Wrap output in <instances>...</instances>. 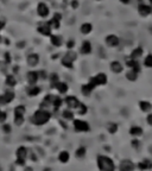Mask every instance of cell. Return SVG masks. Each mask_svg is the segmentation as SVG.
Masks as SVG:
<instances>
[{"mask_svg": "<svg viewBox=\"0 0 152 171\" xmlns=\"http://www.w3.org/2000/svg\"><path fill=\"white\" fill-rule=\"evenodd\" d=\"M92 43L89 42V40H85L83 43H82V45H81V53H83V55H89V53H92Z\"/></svg>", "mask_w": 152, "mask_h": 171, "instance_id": "cell-16", "label": "cell"}, {"mask_svg": "<svg viewBox=\"0 0 152 171\" xmlns=\"http://www.w3.org/2000/svg\"><path fill=\"white\" fill-rule=\"evenodd\" d=\"M39 80V74L36 70H31V72H27V82L30 85H36Z\"/></svg>", "mask_w": 152, "mask_h": 171, "instance_id": "cell-12", "label": "cell"}, {"mask_svg": "<svg viewBox=\"0 0 152 171\" xmlns=\"http://www.w3.org/2000/svg\"><path fill=\"white\" fill-rule=\"evenodd\" d=\"M14 100V93L7 90L2 95H0V105H7Z\"/></svg>", "mask_w": 152, "mask_h": 171, "instance_id": "cell-7", "label": "cell"}, {"mask_svg": "<svg viewBox=\"0 0 152 171\" xmlns=\"http://www.w3.org/2000/svg\"><path fill=\"white\" fill-rule=\"evenodd\" d=\"M146 120H147V124L152 126V113H150V114L147 115V118H146Z\"/></svg>", "mask_w": 152, "mask_h": 171, "instance_id": "cell-50", "label": "cell"}, {"mask_svg": "<svg viewBox=\"0 0 152 171\" xmlns=\"http://www.w3.org/2000/svg\"><path fill=\"white\" fill-rule=\"evenodd\" d=\"M74 128H75L77 132H88L89 130H90L89 124H88L87 121L80 120V119L74 120Z\"/></svg>", "mask_w": 152, "mask_h": 171, "instance_id": "cell-5", "label": "cell"}, {"mask_svg": "<svg viewBox=\"0 0 152 171\" xmlns=\"http://www.w3.org/2000/svg\"><path fill=\"white\" fill-rule=\"evenodd\" d=\"M27 64L30 67H36L39 63V56L37 53H30L26 58Z\"/></svg>", "mask_w": 152, "mask_h": 171, "instance_id": "cell-14", "label": "cell"}, {"mask_svg": "<svg viewBox=\"0 0 152 171\" xmlns=\"http://www.w3.org/2000/svg\"><path fill=\"white\" fill-rule=\"evenodd\" d=\"M53 20H57V21H61V20H62V14H61L60 12H56V13L53 14Z\"/></svg>", "mask_w": 152, "mask_h": 171, "instance_id": "cell-45", "label": "cell"}, {"mask_svg": "<svg viewBox=\"0 0 152 171\" xmlns=\"http://www.w3.org/2000/svg\"><path fill=\"white\" fill-rule=\"evenodd\" d=\"M50 118H51V113L49 112V111H46V109H44V108H39V109H37L36 112L33 113L31 121L35 125L42 126L45 125L46 122L50 120Z\"/></svg>", "mask_w": 152, "mask_h": 171, "instance_id": "cell-1", "label": "cell"}, {"mask_svg": "<svg viewBox=\"0 0 152 171\" xmlns=\"http://www.w3.org/2000/svg\"><path fill=\"white\" fill-rule=\"evenodd\" d=\"M139 107H140V109H141L143 112L145 113H149L152 109V105L149 101H140V102H139Z\"/></svg>", "mask_w": 152, "mask_h": 171, "instance_id": "cell-24", "label": "cell"}, {"mask_svg": "<svg viewBox=\"0 0 152 171\" xmlns=\"http://www.w3.org/2000/svg\"><path fill=\"white\" fill-rule=\"evenodd\" d=\"M49 13H50V8L45 2H39L37 5V14L40 18H46L49 16Z\"/></svg>", "mask_w": 152, "mask_h": 171, "instance_id": "cell-6", "label": "cell"}, {"mask_svg": "<svg viewBox=\"0 0 152 171\" xmlns=\"http://www.w3.org/2000/svg\"><path fill=\"white\" fill-rule=\"evenodd\" d=\"M55 88L58 90L60 94H66V93L68 92V89H69L68 85H67L66 82H62V81H58L57 85L55 86Z\"/></svg>", "mask_w": 152, "mask_h": 171, "instance_id": "cell-21", "label": "cell"}, {"mask_svg": "<svg viewBox=\"0 0 152 171\" xmlns=\"http://www.w3.org/2000/svg\"><path fill=\"white\" fill-rule=\"evenodd\" d=\"M105 42H106V44L108 46H111V48H115V46L119 45L120 43V39L118 36H115V35H108L106 37V39H105Z\"/></svg>", "mask_w": 152, "mask_h": 171, "instance_id": "cell-10", "label": "cell"}, {"mask_svg": "<svg viewBox=\"0 0 152 171\" xmlns=\"http://www.w3.org/2000/svg\"><path fill=\"white\" fill-rule=\"evenodd\" d=\"M16 164L20 165V166L25 165V159H18V158H17V162H16Z\"/></svg>", "mask_w": 152, "mask_h": 171, "instance_id": "cell-47", "label": "cell"}, {"mask_svg": "<svg viewBox=\"0 0 152 171\" xmlns=\"http://www.w3.org/2000/svg\"><path fill=\"white\" fill-rule=\"evenodd\" d=\"M107 130H108V132H109V133L114 134L115 132L118 131V125H117L115 122H109V124H108V126H107Z\"/></svg>", "mask_w": 152, "mask_h": 171, "instance_id": "cell-37", "label": "cell"}, {"mask_svg": "<svg viewBox=\"0 0 152 171\" xmlns=\"http://www.w3.org/2000/svg\"><path fill=\"white\" fill-rule=\"evenodd\" d=\"M126 79L128 80V81H136V80L138 79V72H134L133 69H130L128 72H126Z\"/></svg>", "mask_w": 152, "mask_h": 171, "instance_id": "cell-30", "label": "cell"}, {"mask_svg": "<svg viewBox=\"0 0 152 171\" xmlns=\"http://www.w3.org/2000/svg\"><path fill=\"white\" fill-rule=\"evenodd\" d=\"M16 155H17V158H18V159H25V160H26L27 155H29V153H27V149L25 146H20V147L17 149Z\"/></svg>", "mask_w": 152, "mask_h": 171, "instance_id": "cell-20", "label": "cell"}, {"mask_svg": "<svg viewBox=\"0 0 152 171\" xmlns=\"http://www.w3.org/2000/svg\"><path fill=\"white\" fill-rule=\"evenodd\" d=\"M149 2H150V5L152 6V0H149Z\"/></svg>", "mask_w": 152, "mask_h": 171, "instance_id": "cell-54", "label": "cell"}, {"mask_svg": "<svg viewBox=\"0 0 152 171\" xmlns=\"http://www.w3.org/2000/svg\"><path fill=\"white\" fill-rule=\"evenodd\" d=\"M121 4H124V5H128V4H131V1L132 0H119Z\"/></svg>", "mask_w": 152, "mask_h": 171, "instance_id": "cell-51", "label": "cell"}, {"mask_svg": "<svg viewBox=\"0 0 152 171\" xmlns=\"http://www.w3.org/2000/svg\"><path fill=\"white\" fill-rule=\"evenodd\" d=\"M5 83H6V86H8V87H14V86L17 85V79L14 77L13 75H8V76H6V80H5Z\"/></svg>", "mask_w": 152, "mask_h": 171, "instance_id": "cell-31", "label": "cell"}, {"mask_svg": "<svg viewBox=\"0 0 152 171\" xmlns=\"http://www.w3.org/2000/svg\"><path fill=\"white\" fill-rule=\"evenodd\" d=\"M132 146H133V147H136V149H137V147H139V146H140V141H139V140H137V139L132 140Z\"/></svg>", "mask_w": 152, "mask_h": 171, "instance_id": "cell-46", "label": "cell"}, {"mask_svg": "<svg viewBox=\"0 0 152 171\" xmlns=\"http://www.w3.org/2000/svg\"><path fill=\"white\" fill-rule=\"evenodd\" d=\"M93 90H94V88H93V87L89 85V83L83 85V86H82V88H81V92H82V94H83L85 96H89V95L92 94Z\"/></svg>", "mask_w": 152, "mask_h": 171, "instance_id": "cell-27", "label": "cell"}, {"mask_svg": "<svg viewBox=\"0 0 152 171\" xmlns=\"http://www.w3.org/2000/svg\"><path fill=\"white\" fill-rule=\"evenodd\" d=\"M38 74H39V79H42V80H45L46 76H48L45 74V72H38Z\"/></svg>", "mask_w": 152, "mask_h": 171, "instance_id": "cell-49", "label": "cell"}, {"mask_svg": "<svg viewBox=\"0 0 152 171\" xmlns=\"http://www.w3.org/2000/svg\"><path fill=\"white\" fill-rule=\"evenodd\" d=\"M138 12L141 17H147L152 13V6L147 4H140L138 6Z\"/></svg>", "mask_w": 152, "mask_h": 171, "instance_id": "cell-8", "label": "cell"}, {"mask_svg": "<svg viewBox=\"0 0 152 171\" xmlns=\"http://www.w3.org/2000/svg\"><path fill=\"white\" fill-rule=\"evenodd\" d=\"M96 1H101V0H96Z\"/></svg>", "mask_w": 152, "mask_h": 171, "instance_id": "cell-55", "label": "cell"}, {"mask_svg": "<svg viewBox=\"0 0 152 171\" xmlns=\"http://www.w3.org/2000/svg\"><path fill=\"white\" fill-rule=\"evenodd\" d=\"M26 113V107L24 105H19L14 108V117H24Z\"/></svg>", "mask_w": 152, "mask_h": 171, "instance_id": "cell-23", "label": "cell"}, {"mask_svg": "<svg viewBox=\"0 0 152 171\" xmlns=\"http://www.w3.org/2000/svg\"><path fill=\"white\" fill-rule=\"evenodd\" d=\"M130 133L134 136V137H139V136H141L143 134V130H141V127H139V126H133L131 127V130H130Z\"/></svg>", "mask_w": 152, "mask_h": 171, "instance_id": "cell-32", "label": "cell"}, {"mask_svg": "<svg viewBox=\"0 0 152 171\" xmlns=\"http://www.w3.org/2000/svg\"><path fill=\"white\" fill-rule=\"evenodd\" d=\"M62 118L64 119V120H74V112L73 109H66V111H63V113H62Z\"/></svg>", "mask_w": 152, "mask_h": 171, "instance_id": "cell-29", "label": "cell"}, {"mask_svg": "<svg viewBox=\"0 0 152 171\" xmlns=\"http://www.w3.org/2000/svg\"><path fill=\"white\" fill-rule=\"evenodd\" d=\"M4 26H5V20H1V21H0V31L2 30V27Z\"/></svg>", "mask_w": 152, "mask_h": 171, "instance_id": "cell-52", "label": "cell"}, {"mask_svg": "<svg viewBox=\"0 0 152 171\" xmlns=\"http://www.w3.org/2000/svg\"><path fill=\"white\" fill-rule=\"evenodd\" d=\"M6 119H7L6 112H2V111H0V124H4V122L6 121Z\"/></svg>", "mask_w": 152, "mask_h": 171, "instance_id": "cell-43", "label": "cell"}, {"mask_svg": "<svg viewBox=\"0 0 152 171\" xmlns=\"http://www.w3.org/2000/svg\"><path fill=\"white\" fill-rule=\"evenodd\" d=\"M98 166L100 171H114L115 165L114 162L107 156H99L98 157Z\"/></svg>", "mask_w": 152, "mask_h": 171, "instance_id": "cell-2", "label": "cell"}, {"mask_svg": "<svg viewBox=\"0 0 152 171\" xmlns=\"http://www.w3.org/2000/svg\"><path fill=\"white\" fill-rule=\"evenodd\" d=\"M74 46H75V42H74L73 39H70V40L67 42V48H68L69 50H73Z\"/></svg>", "mask_w": 152, "mask_h": 171, "instance_id": "cell-44", "label": "cell"}, {"mask_svg": "<svg viewBox=\"0 0 152 171\" xmlns=\"http://www.w3.org/2000/svg\"><path fill=\"white\" fill-rule=\"evenodd\" d=\"M11 131H12V127L10 126V124H2V132L5 134H10Z\"/></svg>", "mask_w": 152, "mask_h": 171, "instance_id": "cell-42", "label": "cell"}, {"mask_svg": "<svg viewBox=\"0 0 152 171\" xmlns=\"http://www.w3.org/2000/svg\"><path fill=\"white\" fill-rule=\"evenodd\" d=\"M24 121H25L24 117H14V124L17 126H21L24 124Z\"/></svg>", "mask_w": 152, "mask_h": 171, "instance_id": "cell-41", "label": "cell"}, {"mask_svg": "<svg viewBox=\"0 0 152 171\" xmlns=\"http://www.w3.org/2000/svg\"><path fill=\"white\" fill-rule=\"evenodd\" d=\"M88 83L92 86L93 88H95V87H98V86L106 85L107 83V75L105 74V72H99V74H96L95 76H93L92 79L89 80Z\"/></svg>", "mask_w": 152, "mask_h": 171, "instance_id": "cell-3", "label": "cell"}, {"mask_svg": "<svg viewBox=\"0 0 152 171\" xmlns=\"http://www.w3.org/2000/svg\"><path fill=\"white\" fill-rule=\"evenodd\" d=\"M63 104V100L61 99V96L58 95H55V99H53V107L55 109H58Z\"/></svg>", "mask_w": 152, "mask_h": 171, "instance_id": "cell-34", "label": "cell"}, {"mask_svg": "<svg viewBox=\"0 0 152 171\" xmlns=\"http://www.w3.org/2000/svg\"><path fill=\"white\" fill-rule=\"evenodd\" d=\"M49 80H50V83H51V86H53V88H55V86L57 85V82L60 81V79H58V75H57V74H55V72L50 74Z\"/></svg>", "mask_w": 152, "mask_h": 171, "instance_id": "cell-35", "label": "cell"}, {"mask_svg": "<svg viewBox=\"0 0 152 171\" xmlns=\"http://www.w3.org/2000/svg\"><path fill=\"white\" fill-rule=\"evenodd\" d=\"M64 56H67V57H68L69 59H71L73 62H75V61L77 59V53H75L74 50H69V51H68V53H67Z\"/></svg>", "mask_w": 152, "mask_h": 171, "instance_id": "cell-39", "label": "cell"}, {"mask_svg": "<svg viewBox=\"0 0 152 171\" xmlns=\"http://www.w3.org/2000/svg\"><path fill=\"white\" fill-rule=\"evenodd\" d=\"M37 31L40 33V35H43V36H51V31H53V29L50 27V24H49V21H40L39 24H38V26H37Z\"/></svg>", "mask_w": 152, "mask_h": 171, "instance_id": "cell-4", "label": "cell"}, {"mask_svg": "<svg viewBox=\"0 0 152 171\" xmlns=\"http://www.w3.org/2000/svg\"><path fill=\"white\" fill-rule=\"evenodd\" d=\"M71 7H73L74 10H76V8L79 7V1H77V0H73V1H71Z\"/></svg>", "mask_w": 152, "mask_h": 171, "instance_id": "cell-48", "label": "cell"}, {"mask_svg": "<svg viewBox=\"0 0 152 171\" xmlns=\"http://www.w3.org/2000/svg\"><path fill=\"white\" fill-rule=\"evenodd\" d=\"M75 112L77 113L79 115H86L87 112H88V108H87V106L85 104H82V102H80L79 106L75 108Z\"/></svg>", "mask_w": 152, "mask_h": 171, "instance_id": "cell-25", "label": "cell"}, {"mask_svg": "<svg viewBox=\"0 0 152 171\" xmlns=\"http://www.w3.org/2000/svg\"><path fill=\"white\" fill-rule=\"evenodd\" d=\"M138 168L140 170H150L152 169V162L151 160H143L138 164Z\"/></svg>", "mask_w": 152, "mask_h": 171, "instance_id": "cell-28", "label": "cell"}, {"mask_svg": "<svg viewBox=\"0 0 152 171\" xmlns=\"http://www.w3.org/2000/svg\"><path fill=\"white\" fill-rule=\"evenodd\" d=\"M64 102H66L67 107H68L69 109H75L80 104L79 99H77L76 96H71V95H70V96H67Z\"/></svg>", "mask_w": 152, "mask_h": 171, "instance_id": "cell-9", "label": "cell"}, {"mask_svg": "<svg viewBox=\"0 0 152 171\" xmlns=\"http://www.w3.org/2000/svg\"><path fill=\"white\" fill-rule=\"evenodd\" d=\"M126 66L128 67L130 69H133L134 72H137L139 74L140 72V64L137 59H132V58H127L126 59Z\"/></svg>", "mask_w": 152, "mask_h": 171, "instance_id": "cell-11", "label": "cell"}, {"mask_svg": "<svg viewBox=\"0 0 152 171\" xmlns=\"http://www.w3.org/2000/svg\"><path fill=\"white\" fill-rule=\"evenodd\" d=\"M39 93H40V88L38 87V86L30 85V87L27 88V95H29V96H31V98L37 96Z\"/></svg>", "mask_w": 152, "mask_h": 171, "instance_id": "cell-17", "label": "cell"}, {"mask_svg": "<svg viewBox=\"0 0 152 171\" xmlns=\"http://www.w3.org/2000/svg\"><path fill=\"white\" fill-rule=\"evenodd\" d=\"M61 62H62V64L66 67V68H69V69H71L74 66V62L71 61V59H69L67 56H64V57H62V59H61Z\"/></svg>", "mask_w": 152, "mask_h": 171, "instance_id": "cell-33", "label": "cell"}, {"mask_svg": "<svg viewBox=\"0 0 152 171\" xmlns=\"http://www.w3.org/2000/svg\"><path fill=\"white\" fill-rule=\"evenodd\" d=\"M49 24H50V27H51L53 30H58L61 27V21H57V20L50 19L49 20Z\"/></svg>", "mask_w": 152, "mask_h": 171, "instance_id": "cell-38", "label": "cell"}, {"mask_svg": "<svg viewBox=\"0 0 152 171\" xmlns=\"http://www.w3.org/2000/svg\"><path fill=\"white\" fill-rule=\"evenodd\" d=\"M80 31L82 35H89L93 31V25L90 23H83L80 27Z\"/></svg>", "mask_w": 152, "mask_h": 171, "instance_id": "cell-22", "label": "cell"}, {"mask_svg": "<svg viewBox=\"0 0 152 171\" xmlns=\"http://www.w3.org/2000/svg\"><path fill=\"white\" fill-rule=\"evenodd\" d=\"M24 171H33V170H32V168H25V170Z\"/></svg>", "mask_w": 152, "mask_h": 171, "instance_id": "cell-53", "label": "cell"}, {"mask_svg": "<svg viewBox=\"0 0 152 171\" xmlns=\"http://www.w3.org/2000/svg\"><path fill=\"white\" fill-rule=\"evenodd\" d=\"M50 42L53 46L56 48H60L62 44H63V38L61 36H57V35H51L50 36Z\"/></svg>", "mask_w": 152, "mask_h": 171, "instance_id": "cell-19", "label": "cell"}, {"mask_svg": "<svg viewBox=\"0 0 152 171\" xmlns=\"http://www.w3.org/2000/svg\"><path fill=\"white\" fill-rule=\"evenodd\" d=\"M86 147H83V146H81V147H79L77 150H76V157H79V158H82V157H85L86 156Z\"/></svg>", "mask_w": 152, "mask_h": 171, "instance_id": "cell-40", "label": "cell"}, {"mask_svg": "<svg viewBox=\"0 0 152 171\" xmlns=\"http://www.w3.org/2000/svg\"><path fill=\"white\" fill-rule=\"evenodd\" d=\"M144 66L146 68H152V53H149L144 58Z\"/></svg>", "mask_w": 152, "mask_h": 171, "instance_id": "cell-36", "label": "cell"}, {"mask_svg": "<svg viewBox=\"0 0 152 171\" xmlns=\"http://www.w3.org/2000/svg\"><path fill=\"white\" fill-rule=\"evenodd\" d=\"M111 70H112L114 74H120V72L124 70V67L120 63L119 61H113L111 63Z\"/></svg>", "mask_w": 152, "mask_h": 171, "instance_id": "cell-18", "label": "cell"}, {"mask_svg": "<svg viewBox=\"0 0 152 171\" xmlns=\"http://www.w3.org/2000/svg\"><path fill=\"white\" fill-rule=\"evenodd\" d=\"M119 170L120 171H133L134 170V164H133L131 160H122L120 163V166H119Z\"/></svg>", "mask_w": 152, "mask_h": 171, "instance_id": "cell-13", "label": "cell"}, {"mask_svg": "<svg viewBox=\"0 0 152 171\" xmlns=\"http://www.w3.org/2000/svg\"><path fill=\"white\" fill-rule=\"evenodd\" d=\"M143 53H144L143 48H141V46H137V48L133 49V51L131 53V55H130V58L137 59V61H138V59L143 56Z\"/></svg>", "mask_w": 152, "mask_h": 171, "instance_id": "cell-15", "label": "cell"}, {"mask_svg": "<svg viewBox=\"0 0 152 171\" xmlns=\"http://www.w3.org/2000/svg\"><path fill=\"white\" fill-rule=\"evenodd\" d=\"M58 159H60L61 163H63V164H66L69 162V159H70V155H69V152L68 151H61L60 155H58Z\"/></svg>", "mask_w": 152, "mask_h": 171, "instance_id": "cell-26", "label": "cell"}]
</instances>
